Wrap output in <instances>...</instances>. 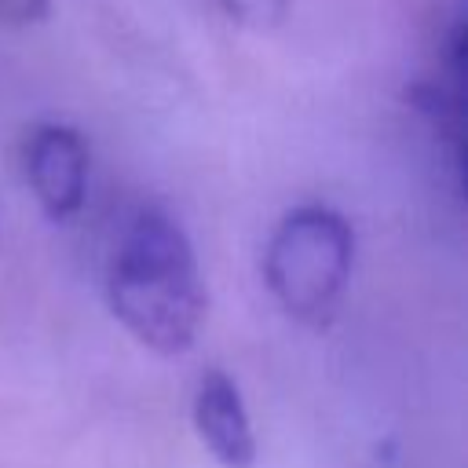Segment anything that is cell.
<instances>
[{"instance_id": "5", "label": "cell", "mask_w": 468, "mask_h": 468, "mask_svg": "<svg viewBox=\"0 0 468 468\" xmlns=\"http://www.w3.org/2000/svg\"><path fill=\"white\" fill-rule=\"evenodd\" d=\"M219 7L227 11L230 22L252 29V33H267L285 22L292 0H219Z\"/></svg>"}, {"instance_id": "3", "label": "cell", "mask_w": 468, "mask_h": 468, "mask_svg": "<svg viewBox=\"0 0 468 468\" xmlns=\"http://www.w3.org/2000/svg\"><path fill=\"white\" fill-rule=\"evenodd\" d=\"M26 179L48 219H73L88 194V146L80 132L69 124H37L26 139Z\"/></svg>"}, {"instance_id": "4", "label": "cell", "mask_w": 468, "mask_h": 468, "mask_svg": "<svg viewBox=\"0 0 468 468\" xmlns=\"http://www.w3.org/2000/svg\"><path fill=\"white\" fill-rule=\"evenodd\" d=\"M194 428L219 468L256 464V431L238 384L223 369H205L194 391Z\"/></svg>"}, {"instance_id": "2", "label": "cell", "mask_w": 468, "mask_h": 468, "mask_svg": "<svg viewBox=\"0 0 468 468\" xmlns=\"http://www.w3.org/2000/svg\"><path fill=\"white\" fill-rule=\"evenodd\" d=\"M355 263V230L329 205L289 208L267 238L263 282L300 325H329Z\"/></svg>"}, {"instance_id": "1", "label": "cell", "mask_w": 468, "mask_h": 468, "mask_svg": "<svg viewBox=\"0 0 468 468\" xmlns=\"http://www.w3.org/2000/svg\"><path fill=\"white\" fill-rule=\"evenodd\" d=\"M106 303L150 351L183 355L205 322V282L183 223L157 201L135 205L106 256Z\"/></svg>"}]
</instances>
